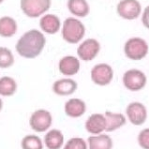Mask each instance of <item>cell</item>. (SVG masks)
I'll use <instances>...</instances> for the list:
<instances>
[{
	"label": "cell",
	"mask_w": 149,
	"mask_h": 149,
	"mask_svg": "<svg viewBox=\"0 0 149 149\" xmlns=\"http://www.w3.org/2000/svg\"><path fill=\"white\" fill-rule=\"evenodd\" d=\"M117 14L125 20H135L142 13V5L138 0H121L116 7Z\"/></svg>",
	"instance_id": "9c48e42d"
},
{
	"label": "cell",
	"mask_w": 149,
	"mask_h": 149,
	"mask_svg": "<svg viewBox=\"0 0 149 149\" xmlns=\"http://www.w3.org/2000/svg\"><path fill=\"white\" fill-rule=\"evenodd\" d=\"M63 149H88V146L83 138L73 137L64 144Z\"/></svg>",
	"instance_id": "cb8c5ba5"
},
{
	"label": "cell",
	"mask_w": 149,
	"mask_h": 149,
	"mask_svg": "<svg viewBox=\"0 0 149 149\" xmlns=\"http://www.w3.org/2000/svg\"><path fill=\"white\" fill-rule=\"evenodd\" d=\"M18 88V84L14 78L10 76H2L0 77V96L11 97L13 96Z\"/></svg>",
	"instance_id": "44dd1931"
},
{
	"label": "cell",
	"mask_w": 149,
	"mask_h": 149,
	"mask_svg": "<svg viewBox=\"0 0 149 149\" xmlns=\"http://www.w3.org/2000/svg\"><path fill=\"white\" fill-rule=\"evenodd\" d=\"M21 147L22 149H43V142L39 136L29 134L22 139Z\"/></svg>",
	"instance_id": "7402d4cb"
},
{
	"label": "cell",
	"mask_w": 149,
	"mask_h": 149,
	"mask_svg": "<svg viewBox=\"0 0 149 149\" xmlns=\"http://www.w3.org/2000/svg\"><path fill=\"white\" fill-rule=\"evenodd\" d=\"M142 23L144 27L149 29V6H147L143 10V12L142 14Z\"/></svg>",
	"instance_id": "484cf974"
},
{
	"label": "cell",
	"mask_w": 149,
	"mask_h": 149,
	"mask_svg": "<svg viewBox=\"0 0 149 149\" xmlns=\"http://www.w3.org/2000/svg\"><path fill=\"white\" fill-rule=\"evenodd\" d=\"M86 26L76 17H69L62 24L61 35L63 40L70 44H78L86 35Z\"/></svg>",
	"instance_id": "7a4b0ae2"
},
{
	"label": "cell",
	"mask_w": 149,
	"mask_h": 149,
	"mask_svg": "<svg viewBox=\"0 0 149 149\" xmlns=\"http://www.w3.org/2000/svg\"><path fill=\"white\" fill-rule=\"evenodd\" d=\"M106 122L105 116L102 113H93L87 118L84 124L86 130L92 135H99L103 133L106 130Z\"/></svg>",
	"instance_id": "5bb4252c"
},
{
	"label": "cell",
	"mask_w": 149,
	"mask_h": 149,
	"mask_svg": "<svg viewBox=\"0 0 149 149\" xmlns=\"http://www.w3.org/2000/svg\"><path fill=\"white\" fill-rule=\"evenodd\" d=\"M90 78L96 86H106L113 79V70L107 63H99L91 69Z\"/></svg>",
	"instance_id": "8992f818"
},
{
	"label": "cell",
	"mask_w": 149,
	"mask_h": 149,
	"mask_svg": "<svg viewBox=\"0 0 149 149\" xmlns=\"http://www.w3.org/2000/svg\"><path fill=\"white\" fill-rule=\"evenodd\" d=\"M106 122H107V126H106V130L107 132H113V131L120 129L126 124L127 119L124 114L119 113H113L107 111L105 113Z\"/></svg>",
	"instance_id": "ffe728a7"
},
{
	"label": "cell",
	"mask_w": 149,
	"mask_h": 149,
	"mask_svg": "<svg viewBox=\"0 0 149 149\" xmlns=\"http://www.w3.org/2000/svg\"><path fill=\"white\" fill-rule=\"evenodd\" d=\"M2 109H3V100L1 97H0V112L2 111Z\"/></svg>",
	"instance_id": "4316f807"
},
{
	"label": "cell",
	"mask_w": 149,
	"mask_h": 149,
	"mask_svg": "<svg viewBox=\"0 0 149 149\" xmlns=\"http://www.w3.org/2000/svg\"><path fill=\"white\" fill-rule=\"evenodd\" d=\"M78 88V84L71 77H65L56 80L53 84L52 90L55 95L67 97L74 94Z\"/></svg>",
	"instance_id": "7c38bea8"
},
{
	"label": "cell",
	"mask_w": 149,
	"mask_h": 149,
	"mask_svg": "<svg viewBox=\"0 0 149 149\" xmlns=\"http://www.w3.org/2000/svg\"><path fill=\"white\" fill-rule=\"evenodd\" d=\"M148 43L142 38L133 37L129 39L124 45L126 56L132 61H140L148 54Z\"/></svg>",
	"instance_id": "3957f363"
},
{
	"label": "cell",
	"mask_w": 149,
	"mask_h": 149,
	"mask_svg": "<svg viewBox=\"0 0 149 149\" xmlns=\"http://www.w3.org/2000/svg\"><path fill=\"white\" fill-rule=\"evenodd\" d=\"M40 27L43 33L54 35L61 30L62 23L60 18L53 13H46L40 19Z\"/></svg>",
	"instance_id": "4fadbf2b"
},
{
	"label": "cell",
	"mask_w": 149,
	"mask_h": 149,
	"mask_svg": "<svg viewBox=\"0 0 149 149\" xmlns=\"http://www.w3.org/2000/svg\"><path fill=\"white\" fill-rule=\"evenodd\" d=\"M44 146L48 149H61L64 146V135L61 130L53 129L44 135Z\"/></svg>",
	"instance_id": "e0dca14e"
},
{
	"label": "cell",
	"mask_w": 149,
	"mask_h": 149,
	"mask_svg": "<svg viewBox=\"0 0 149 149\" xmlns=\"http://www.w3.org/2000/svg\"><path fill=\"white\" fill-rule=\"evenodd\" d=\"M100 52V43L96 39H86L79 44L77 55L80 60L90 62L97 56Z\"/></svg>",
	"instance_id": "ba28073f"
},
{
	"label": "cell",
	"mask_w": 149,
	"mask_h": 149,
	"mask_svg": "<svg viewBox=\"0 0 149 149\" xmlns=\"http://www.w3.org/2000/svg\"><path fill=\"white\" fill-rule=\"evenodd\" d=\"M126 114L131 124L135 126H141L146 121L147 110L141 102H131L127 106Z\"/></svg>",
	"instance_id": "30bf717a"
},
{
	"label": "cell",
	"mask_w": 149,
	"mask_h": 149,
	"mask_svg": "<svg viewBox=\"0 0 149 149\" xmlns=\"http://www.w3.org/2000/svg\"><path fill=\"white\" fill-rule=\"evenodd\" d=\"M18 30V24L10 16L0 17V37L8 39L13 37Z\"/></svg>",
	"instance_id": "d6986e66"
},
{
	"label": "cell",
	"mask_w": 149,
	"mask_h": 149,
	"mask_svg": "<svg viewBox=\"0 0 149 149\" xmlns=\"http://www.w3.org/2000/svg\"><path fill=\"white\" fill-rule=\"evenodd\" d=\"M87 110L86 103L83 100L78 99V97H72L64 105V111L65 113L69 117L71 118H79L83 116L86 113Z\"/></svg>",
	"instance_id": "9a60e30c"
},
{
	"label": "cell",
	"mask_w": 149,
	"mask_h": 149,
	"mask_svg": "<svg viewBox=\"0 0 149 149\" xmlns=\"http://www.w3.org/2000/svg\"><path fill=\"white\" fill-rule=\"evenodd\" d=\"M4 1H5V0H0V5H1V4H2Z\"/></svg>",
	"instance_id": "83f0119b"
},
{
	"label": "cell",
	"mask_w": 149,
	"mask_h": 149,
	"mask_svg": "<svg viewBox=\"0 0 149 149\" xmlns=\"http://www.w3.org/2000/svg\"><path fill=\"white\" fill-rule=\"evenodd\" d=\"M52 5V0H20V8L28 18H39L46 14Z\"/></svg>",
	"instance_id": "277c9868"
},
{
	"label": "cell",
	"mask_w": 149,
	"mask_h": 149,
	"mask_svg": "<svg viewBox=\"0 0 149 149\" xmlns=\"http://www.w3.org/2000/svg\"><path fill=\"white\" fill-rule=\"evenodd\" d=\"M88 149H113V140L109 135L101 133L92 135L87 139Z\"/></svg>",
	"instance_id": "ac0fdd59"
},
{
	"label": "cell",
	"mask_w": 149,
	"mask_h": 149,
	"mask_svg": "<svg viewBox=\"0 0 149 149\" xmlns=\"http://www.w3.org/2000/svg\"><path fill=\"white\" fill-rule=\"evenodd\" d=\"M68 10L76 18H84L90 12V6L87 0H68Z\"/></svg>",
	"instance_id": "2e32d148"
},
{
	"label": "cell",
	"mask_w": 149,
	"mask_h": 149,
	"mask_svg": "<svg viewBox=\"0 0 149 149\" xmlns=\"http://www.w3.org/2000/svg\"><path fill=\"white\" fill-rule=\"evenodd\" d=\"M81 69L80 59L74 55H65L58 62V70L65 77H72L79 73Z\"/></svg>",
	"instance_id": "8fae6325"
},
{
	"label": "cell",
	"mask_w": 149,
	"mask_h": 149,
	"mask_svg": "<svg viewBox=\"0 0 149 149\" xmlns=\"http://www.w3.org/2000/svg\"><path fill=\"white\" fill-rule=\"evenodd\" d=\"M122 82L127 90L137 92L143 89L146 86L147 78L143 71L137 69H130L123 75Z\"/></svg>",
	"instance_id": "5b68a950"
},
{
	"label": "cell",
	"mask_w": 149,
	"mask_h": 149,
	"mask_svg": "<svg viewBox=\"0 0 149 149\" xmlns=\"http://www.w3.org/2000/svg\"><path fill=\"white\" fill-rule=\"evenodd\" d=\"M138 143L143 149H149V127L141 130L139 133Z\"/></svg>",
	"instance_id": "d4e9b609"
},
{
	"label": "cell",
	"mask_w": 149,
	"mask_h": 149,
	"mask_svg": "<svg viewBox=\"0 0 149 149\" xmlns=\"http://www.w3.org/2000/svg\"><path fill=\"white\" fill-rule=\"evenodd\" d=\"M53 124V116L47 110L40 109L35 111L29 118V126L36 132L48 131Z\"/></svg>",
	"instance_id": "52a82bcc"
},
{
	"label": "cell",
	"mask_w": 149,
	"mask_h": 149,
	"mask_svg": "<svg viewBox=\"0 0 149 149\" xmlns=\"http://www.w3.org/2000/svg\"><path fill=\"white\" fill-rule=\"evenodd\" d=\"M13 53L7 47H0V69H10L14 65Z\"/></svg>",
	"instance_id": "603a6c76"
},
{
	"label": "cell",
	"mask_w": 149,
	"mask_h": 149,
	"mask_svg": "<svg viewBox=\"0 0 149 149\" xmlns=\"http://www.w3.org/2000/svg\"><path fill=\"white\" fill-rule=\"evenodd\" d=\"M46 45V38L43 32L37 29L24 33L15 45V50L20 56L25 59L37 58L42 53Z\"/></svg>",
	"instance_id": "6da1fadb"
}]
</instances>
